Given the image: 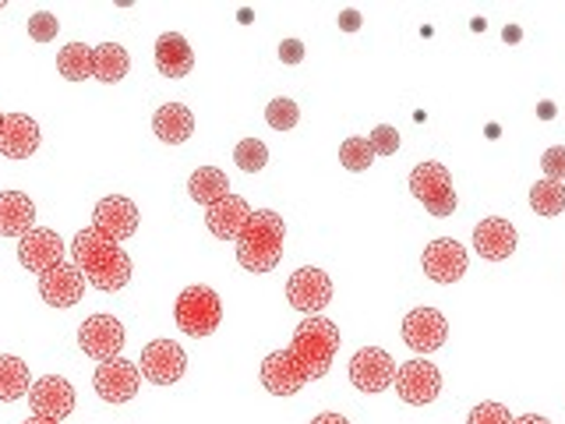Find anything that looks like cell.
I'll return each mask as SVG.
<instances>
[{"instance_id":"ba28073f","label":"cell","mask_w":565,"mask_h":424,"mask_svg":"<svg viewBox=\"0 0 565 424\" xmlns=\"http://www.w3.org/2000/svg\"><path fill=\"white\" fill-rule=\"evenodd\" d=\"M396 393L403 403H411V406L435 403L441 393V371L424 358L406 361L396 368Z\"/></svg>"},{"instance_id":"7402d4cb","label":"cell","mask_w":565,"mask_h":424,"mask_svg":"<svg viewBox=\"0 0 565 424\" xmlns=\"http://www.w3.org/2000/svg\"><path fill=\"white\" fill-rule=\"evenodd\" d=\"M35 223V202L25 191H0V237H25Z\"/></svg>"},{"instance_id":"5bb4252c","label":"cell","mask_w":565,"mask_h":424,"mask_svg":"<svg viewBox=\"0 0 565 424\" xmlns=\"http://www.w3.org/2000/svg\"><path fill=\"white\" fill-rule=\"evenodd\" d=\"M138 382H141V371L135 361H124V358H114V361H103L93 375V385L96 393L106 400V403H128L135 393H138Z\"/></svg>"},{"instance_id":"484cf974","label":"cell","mask_w":565,"mask_h":424,"mask_svg":"<svg viewBox=\"0 0 565 424\" xmlns=\"http://www.w3.org/2000/svg\"><path fill=\"white\" fill-rule=\"evenodd\" d=\"M29 364L14 353H0V400L11 403V400H22L29 396Z\"/></svg>"},{"instance_id":"9c48e42d","label":"cell","mask_w":565,"mask_h":424,"mask_svg":"<svg viewBox=\"0 0 565 424\" xmlns=\"http://www.w3.org/2000/svg\"><path fill=\"white\" fill-rule=\"evenodd\" d=\"M64 241L57 237V230H46V226H32L25 237H18V262L22 269L43 276L50 273L53 265L64 262Z\"/></svg>"},{"instance_id":"d4e9b609","label":"cell","mask_w":565,"mask_h":424,"mask_svg":"<svg viewBox=\"0 0 565 424\" xmlns=\"http://www.w3.org/2000/svg\"><path fill=\"white\" fill-rule=\"evenodd\" d=\"M188 191H191V199L199 205H216L220 199H226V194H230V181H226V173L216 170V167H199L191 173Z\"/></svg>"},{"instance_id":"ee69618b","label":"cell","mask_w":565,"mask_h":424,"mask_svg":"<svg viewBox=\"0 0 565 424\" xmlns=\"http://www.w3.org/2000/svg\"><path fill=\"white\" fill-rule=\"evenodd\" d=\"M0 124H4V114H0Z\"/></svg>"},{"instance_id":"b9f144b4","label":"cell","mask_w":565,"mask_h":424,"mask_svg":"<svg viewBox=\"0 0 565 424\" xmlns=\"http://www.w3.org/2000/svg\"><path fill=\"white\" fill-rule=\"evenodd\" d=\"M25 424H61V421H46V417H35L32 414V417H25Z\"/></svg>"},{"instance_id":"5b68a950","label":"cell","mask_w":565,"mask_h":424,"mask_svg":"<svg viewBox=\"0 0 565 424\" xmlns=\"http://www.w3.org/2000/svg\"><path fill=\"white\" fill-rule=\"evenodd\" d=\"M411 191L414 199L431 212V216H452L456 212V191H452V177L449 170L428 159V163H417L411 173Z\"/></svg>"},{"instance_id":"d590c367","label":"cell","mask_w":565,"mask_h":424,"mask_svg":"<svg viewBox=\"0 0 565 424\" xmlns=\"http://www.w3.org/2000/svg\"><path fill=\"white\" fill-rule=\"evenodd\" d=\"M279 61L282 64H300V61H305V43H300V40H282L279 43Z\"/></svg>"},{"instance_id":"6da1fadb","label":"cell","mask_w":565,"mask_h":424,"mask_svg":"<svg viewBox=\"0 0 565 424\" xmlns=\"http://www.w3.org/2000/svg\"><path fill=\"white\" fill-rule=\"evenodd\" d=\"M340 350V326L326 315H308L294 329L287 350H276L262 361V385L273 396H297L308 382L322 379Z\"/></svg>"},{"instance_id":"d6a6232c","label":"cell","mask_w":565,"mask_h":424,"mask_svg":"<svg viewBox=\"0 0 565 424\" xmlns=\"http://www.w3.org/2000/svg\"><path fill=\"white\" fill-rule=\"evenodd\" d=\"M371 149H375V156H396L399 152V131L393 128V124H379L375 131L367 135Z\"/></svg>"},{"instance_id":"603a6c76","label":"cell","mask_w":565,"mask_h":424,"mask_svg":"<svg viewBox=\"0 0 565 424\" xmlns=\"http://www.w3.org/2000/svg\"><path fill=\"white\" fill-rule=\"evenodd\" d=\"M152 131L159 141H167V146H181L194 131V117L184 103H163L152 117Z\"/></svg>"},{"instance_id":"836d02e7","label":"cell","mask_w":565,"mask_h":424,"mask_svg":"<svg viewBox=\"0 0 565 424\" xmlns=\"http://www.w3.org/2000/svg\"><path fill=\"white\" fill-rule=\"evenodd\" d=\"M516 417L509 414V406L502 403H481V406H473L467 424H512Z\"/></svg>"},{"instance_id":"7c38bea8","label":"cell","mask_w":565,"mask_h":424,"mask_svg":"<svg viewBox=\"0 0 565 424\" xmlns=\"http://www.w3.org/2000/svg\"><path fill=\"white\" fill-rule=\"evenodd\" d=\"M287 300L297 308V311H308V315H318L329 308L332 300V279L322 273V269H297L290 279H287Z\"/></svg>"},{"instance_id":"74e56055","label":"cell","mask_w":565,"mask_h":424,"mask_svg":"<svg viewBox=\"0 0 565 424\" xmlns=\"http://www.w3.org/2000/svg\"><path fill=\"white\" fill-rule=\"evenodd\" d=\"M311 424H350L343 414H318V417H311Z\"/></svg>"},{"instance_id":"2e32d148","label":"cell","mask_w":565,"mask_h":424,"mask_svg":"<svg viewBox=\"0 0 565 424\" xmlns=\"http://www.w3.org/2000/svg\"><path fill=\"white\" fill-rule=\"evenodd\" d=\"M449 336V322L446 315L435 308H414L411 315L403 318V340L411 343V350L417 353H431L446 343Z\"/></svg>"},{"instance_id":"60d3db41","label":"cell","mask_w":565,"mask_h":424,"mask_svg":"<svg viewBox=\"0 0 565 424\" xmlns=\"http://www.w3.org/2000/svg\"><path fill=\"white\" fill-rule=\"evenodd\" d=\"M512 424H552L547 417H541V414H523V417H516Z\"/></svg>"},{"instance_id":"277c9868","label":"cell","mask_w":565,"mask_h":424,"mask_svg":"<svg viewBox=\"0 0 565 424\" xmlns=\"http://www.w3.org/2000/svg\"><path fill=\"white\" fill-rule=\"evenodd\" d=\"M173 318H177V329L184 336H194V340H202V336H212L223 322V300L212 287H202V283H194V287L181 290L173 305Z\"/></svg>"},{"instance_id":"8fae6325","label":"cell","mask_w":565,"mask_h":424,"mask_svg":"<svg viewBox=\"0 0 565 424\" xmlns=\"http://www.w3.org/2000/svg\"><path fill=\"white\" fill-rule=\"evenodd\" d=\"M78 347L88 353V358L103 361H114L120 347H124V326L117 322L114 315H93L85 318L82 329H78Z\"/></svg>"},{"instance_id":"e575fe53","label":"cell","mask_w":565,"mask_h":424,"mask_svg":"<svg viewBox=\"0 0 565 424\" xmlns=\"http://www.w3.org/2000/svg\"><path fill=\"white\" fill-rule=\"evenodd\" d=\"M541 167L547 181H565V146H552L541 156Z\"/></svg>"},{"instance_id":"7a4b0ae2","label":"cell","mask_w":565,"mask_h":424,"mask_svg":"<svg viewBox=\"0 0 565 424\" xmlns=\"http://www.w3.org/2000/svg\"><path fill=\"white\" fill-rule=\"evenodd\" d=\"M71 258L82 269V276L93 283L96 290H124L131 283V258L120 252V244L103 237L96 226H85L82 234L71 241Z\"/></svg>"},{"instance_id":"4dcf8cb0","label":"cell","mask_w":565,"mask_h":424,"mask_svg":"<svg viewBox=\"0 0 565 424\" xmlns=\"http://www.w3.org/2000/svg\"><path fill=\"white\" fill-rule=\"evenodd\" d=\"M265 120H269V128H276V131H294L300 120V106L287 96H279L265 106Z\"/></svg>"},{"instance_id":"f35d334b","label":"cell","mask_w":565,"mask_h":424,"mask_svg":"<svg viewBox=\"0 0 565 424\" xmlns=\"http://www.w3.org/2000/svg\"><path fill=\"white\" fill-rule=\"evenodd\" d=\"M502 40H505V43H520V40H523L520 25H505V29H502Z\"/></svg>"},{"instance_id":"4316f807","label":"cell","mask_w":565,"mask_h":424,"mask_svg":"<svg viewBox=\"0 0 565 424\" xmlns=\"http://www.w3.org/2000/svg\"><path fill=\"white\" fill-rule=\"evenodd\" d=\"M57 71L67 82H85L93 78V46L85 43H67L57 53Z\"/></svg>"},{"instance_id":"4fadbf2b","label":"cell","mask_w":565,"mask_h":424,"mask_svg":"<svg viewBox=\"0 0 565 424\" xmlns=\"http://www.w3.org/2000/svg\"><path fill=\"white\" fill-rule=\"evenodd\" d=\"M29 406L35 417L46 421H64L71 411H75V385L61 375H46L40 382H32L29 389Z\"/></svg>"},{"instance_id":"3957f363","label":"cell","mask_w":565,"mask_h":424,"mask_svg":"<svg viewBox=\"0 0 565 424\" xmlns=\"http://www.w3.org/2000/svg\"><path fill=\"white\" fill-rule=\"evenodd\" d=\"M282 237H287V223L279 212L255 209L237 237V262L247 273H273L282 258Z\"/></svg>"},{"instance_id":"30bf717a","label":"cell","mask_w":565,"mask_h":424,"mask_svg":"<svg viewBox=\"0 0 565 424\" xmlns=\"http://www.w3.org/2000/svg\"><path fill=\"white\" fill-rule=\"evenodd\" d=\"M420 265H424V273H428L435 283H459L467 276V247L452 241V237H438L431 241L428 247H424V255H420Z\"/></svg>"},{"instance_id":"cb8c5ba5","label":"cell","mask_w":565,"mask_h":424,"mask_svg":"<svg viewBox=\"0 0 565 424\" xmlns=\"http://www.w3.org/2000/svg\"><path fill=\"white\" fill-rule=\"evenodd\" d=\"M128 50L120 43H103V46H93V78L103 82V85H114L128 75Z\"/></svg>"},{"instance_id":"f1b7e54d","label":"cell","mask_w":565,"mask_h":424,"mask_svg":"<svg viewBox=\"0 0 565 424\" xmlns=\"http://www.w3.org/2000/svg\"><path fill=\"white\" fill-rule=\"evenodd\" d=\"M371 159H375V149H371V141L361 138V135H353L347 138L343 146H340V163L353 173H364L371 170Z\"/></svg>"},{"instance_id":"ac0fdd59","label":"cell","mask_w":565,"mask_h":424,"mask_svg":"<svg viewBox=\"0 0 565 424\" xmlns=\"http://www.w3.org/2000/svg\"><path fill=\"white\" fill-rule=\"evenodd\" d=\"M516 226H512L509 220L502 216H488L473 226V247L477 255L488 258V262H502L509 258L512 252H516Z\"/></svg>"},{"instance_id":"f546056e","label":"cell","mask_w":565,"mask_h":424,"mask_svg":"<svg viewBox=\"0 0 565 424\" xmlns=\"http://www.w3.org/2000/svg\"><path fill=\"white\" fill-rule=\"evenodd\" d=\"M234 163L244 173H258V170H265V163H269V149H265L262 138H244L234 149Z\"/></svg>"},{"instance_id":"9a60e30c","label":"cell","mask_w":565,"mask_h":424,"mask_svg":"<svg viewBox=\"0 0 565 424\" xmlns=\"http://www.w3.org/2000/svg\"><path fill=\"white\" fill-rule=\"evenodd\" d=\"M93 226L114 244L128 241L138 230V205L131 199H124V194H110V199H103L93 209Z\"/></svg>"},{"instance_id":"ab89813d","label":"cell","mask_w":565,"mask_h":424,"mask_svg":"<svg viewBox=\"0 0 565 424\" xmlns=\"http://www.w3.org/2000/svg\"><path fill=\"white\" fill-rule=\"evenodd\" d=\"M537 117H541V120H552V117H555V103H552V99H544V103L537 106Z\"/></svg>"},{"instance_id":"ffe728a7","label":"cell","mask_w":565,"mask_h":424,"mask_svg":"<svg viewBox=\"0 0 565 424\" xmlns=\"http://www.w3.org/2000/svg\"><path fill=\"white\" fill-rule=\"evenodd\" d=\"M247 220H252V205L237 199V194H226V199L209 205L205 212V226L212 230V237H220V241H237Z\"/></svg>"},{"instance_id":"8d00e7d4","label":"cell","mask_w":565,"mask_h":424,"mask_svg":"<svg viewBox=\"0 0 565 424\" xmlns=\"http://www.w3.org/2000/svg\"><path fill=\"white\" fill-rule=\"evenodd\" d=\"M340 29H343V32H358V29H361V11H358V8L340 11Z\"/></svg>"},{"instance_id":"44dd1931","label":"cell","mask_w":565,"mask_h":424,"mask_svg":"<svg viewBox=\"0 0 565 424\" xmlns=\"http://www.w3.org/2000/svg\"><path fill=\"white\" fill-rule=\"evenodd\" d=\"M156 67L163 78H184L194 67V53L181 32H163L156 40Z\"/></svg>"},{"instance_id":"1f68e13d","label":"cell","mask_w":565,"mask_h":424,"mask_svg":"<svg viewBox=\"0 0 565 424\" xmlns=\"http://www.w3.org/2000/svg\"><path fill=\"white\" fill-rule=\"evenodd\" d=\"M57 32H61V22H57V14H50V11H35L29 18V35L35 43H50V40H57Z\"/></svg>"},{"instance_id":"d6986e66","label":"cell","mask_w":565,"mask_h":424,"mask_svg":"<svg viewBox=\"0 0 565 424\" xmlns=\"http://www.w3.org/2000/svg\"><path fill=\"white\" fill-rule=\"evenodd\" d=\"M35 149H40V124L29 114H4V124H0V156L29 159Z\"/></svg>"},{"instance_id":"e0dca14e","label":"cell","mask_w":565,"mask_h":424,"mask_svg":"<svg viewBox=\"0 0 565 424\" xmlns=\"http://www.w3.org/2000/svg\"><path fill=\"white\" fill-rule=\"evenodd\" d=\"M40 294L50 308H71V305H78L82 294H85V276H82L78 265L61 262V265H53L50 273L40 276Z\"/></svg>"},{"instance_id":"52a82bcc","label":"cell","mask_w":565,"mask_h":424,"mask_svg":"<svg viewBox=\"0 0 565 424\" xmlns=\"http://www.w3.org/2000/svg\"><path fill=\"white\" fill-rule=\"evenodd\" d=\"M138 371L146 375L152 385H173L184 379L188 371V353L181 343L173 340H152L146 350H141V364Z\"/></svg>"},{"instance_id":"8992f818","label":"cell","mask_w":565,"mask_h":424,"mask_svg":"<svg viewBox=\"0 0 565 424\" xmlns=\"http://www.w3.org/2000/svg\"><path fill=\"white\" fill-rule=\"evenodd\" d=\"M350 382L361 393H385L396 382V361L382 347H364L350 358Z\"/></svg>"},{"instance_id":"83f0119b","label":"cell","mask_w":565,"mask_h":424,"mask_svg":"<svg viewBox=\"0 0 565 424\" xmlns=\"http://www.w3.org/2000/svg\"><path fill=\"white\" fill-rule=\"evenodd\" d=\"M530 205H534L537 216H558V212H565V184L544 177L530 188Z\"/></svg>"},{"instance_id":"7bdbcfd3","label":"cell","mask_w":565,"mask_h":424,"mask_svg":"<svg viewBox=\"0 0 565 424\" xmlns=\"http://www.w3.org/2000/svg\"><path fill=\"white\" fill-rule=\"evenodd\" d=\"M470 29H473V32H484V29H488V25H484V18H473Z\"/></svg>"}]
</instances>
